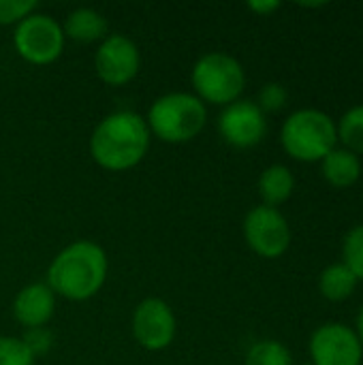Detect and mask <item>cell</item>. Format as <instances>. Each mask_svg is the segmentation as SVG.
Instances as JSON below:
<instances>
[{
    "mask_svg": "<svg viewBox=\"0 0 363 365\" xmlns=\"http://www.w3.org/2000/svg\"><path fill=\"white\" fill-rule=\"evenodd\" d=\"M150 148L148 122L133 111L107 115L92 133L90 152L107 171H126L141 163Z\"/></svg>",
    "mask_w": 363,
    "mask_h": 365,
    "instance_id": "obj_1",
    "label": "cell"
},
{
    "mask_svg": "<svg viewBox=\"0 0 363 365\" xmlns=\"http://www.w3.org/2000/svg\"><path fill=\"white\" fill-rule=\"evenodd\" d=\"M107 278V255L98 244L75 242L49 265V289L66 299L83 302L101 291Z\"/></svg>",
    "mask_w": 363,
    "mask_h": 365,
    "instance_id": "obj_2",
    "label": "cell"
},
{
    "mask_svg": "<svg viewBox=\"0 0 363 365\" xmlns=\"http://www.w3.org/2000/svg\"><path fill=\"white\" fill-rule=\"evenodd\" d=\"M280 141L289 156L304 163H317L336 148L338 128L332 115L321 109L306 107L293 111L285 120Z\"/></svg>",
    "mask_w": 363,
    "mask_h": 365,
    "instance_id": "obj_3",
    "label": "cell"
},
{
    "mask_svg": "<svg viewBox=\"0 0 363 365\" xmlns=\"http://www.w3.org/2000/svg\"><path fill=\"white\" fill-rule=\"evenodd\" d=\"M208 120L203 101L186 92H171L154 101L148 113V128L167 143L195 139Z\"/></svg>",
    "mask_w": 363,
    "mask_h": 365,
    "instance_id": "obj_4",
    "label": "cell"
},
{
    "mask_svg": "<svg viewBox=\"0 0 363 365\" xmlns=\"http://www.w3.org/2000/svg\"><path fill=\"white\" fill-rule=\"evenodd\" d=\"M193 86L199 94V101L231 105L240 98L246 86V75L233 56L214 51L197 60L193 68Z\"/></svg>",
    "mask_w": 363,
    "mask_h": 365,
    "instance_id": "obj_5",
    "label": "cell"
},
{
    "mask_svg": "<svg viewBox=\"0 0 363 365\" xmlns=\"http://www.w3.org/2000/svg\"><path fill=\"white\" fill-rule=\"evenodd\" d=\"M13 43L17 53L30 64H49L64 49V32L49 15L32 13L17 24Z\"/></svg>",
    "mask_w": 363,
    "mask_h": 365,
    "instance_id": "obj_6",
    "label": "cell"
},
{
    "mask_svg": "<svg viewBox=\"0 0 363 365\" xmlns=\"http://www.w3.org/2000/svg\"><path fill=\"white\" fill-rule=\"evenodd\" d=\"M244 237L248 246L265 259L282 257L291 246V229L278 207L257 205L244 218Z\"/></svg>",
    "mask_w": 363,
    "mask_h": 365,
    "instance_id": "obj_7",
    "label": "cell"
},
{
    "mask_svg": "<svg viewBox=\"0 0 363 365\" xmlns=\"http://www.w3.org/2000/svg\"><path fill=\"white\" fill-rule=\"evenodd\" d=\"M312 365H362L363 346L353 327L325 323L310 338Z\"/></svg>",
    "mask_w": 363,
    "mask_h": 365,
    "instance_id": "obj_8",
    "label": "cell"
},
{
    "mask_svg": "<svg viewBox=\"0 0 363 365\" xmlns=\"http://www.w3.org/2000/svg\"><path fill=\"white\" fill-rule=\"evenodd\" d=\"M223 139L233 148H252L263 141L267 133L265 113L252 101H235L225 107L218 118Z\"/></svg>",
    "mask_w": 363,
    "mask_h": 365,
    "instance_id": "obj_9",
    "label": "cell"
},
{
    "mask_svg": "<svg viewBox=\"0 0 363 365\" xmlns=\"http://www.w3.org/2000/svg\"><path fill=\"white\" fill-rule=\"evenodd\" d=\"M133 336L148 351H163L175 338V317L156 297L143 299L133 314Z\"/></svg>",
    "mask_w": 363,
    "mask_h": 365,
    "instance_id": "obj_10",
    "label": "cell"
},
{
    "mask_svg": "<svg viewBox=\"0 0 363 365\" xmlns=\"http://www.w3.org/2000/svg\"><path fill=\"white\" fill-rule=\"evenodd\" d=\"M96 73L98 77L109 83V86H124L131 79H135V75L139 73V49L137 45L122 36V34H113L109 38H105L96 51Z\"/></svg>",
    "mask_w": 363,
    "mask_h": 365,
    "instance_id": "obj_11",
    "label": "cell"
},
{
    "mask_svg": "<svg viewBox=\"0 0 363 365\" xmlns=\"http://www.w3.org/2000/svg\"><path fill=\"white\" fill-rule=\"evenodd\" d=\"M53 308H56L53 291L47 284L36 282L19 291L13 304V314L24 327L36 329V327H43L51 319Z\"/></svg>",
    "mask_w": 363,
    "mask_h": 365,
    "instance_id": "obj_12",
    "label": "cell"
},
{
    "mask_svg": "<svg viewBox=\"0 0 363 365\" xmlns=\"http://www.w3.org/2000/svg\"><path fill=\"white\" fill-rule=\"evenodd\" d=\"M321 171L334 188H349L362 175V160L355 152L347 148H334L321 160Z\"/></svg>",
    "mask_w": 363,
    "mask_h": 365,
    "instance_id": "obj_13",
    "label": "cell"
},
{
    "mask_svg": "<svg viewBox=\"0 0 363 365\" xmlns=\"http://www.w3.org/2000/svg\"><path fill=\"white\" fill-rule=\"evenodd\" d=\"M295 188V178L289 167L285 165H272L267 167L259 178V195L263 199V205L276 207L285 203Z\"/></svg>",
    "mask_w": 363,
    "mask_h": 365,
    "instance_id": "obj_14",
    "label": "cell"
},
{
    "mask_svg": "<svg viewBox=\"0 0 363 365\" xmlns=\"http://www.w3.org/2000/svg\"><path fill=\"white\" fill-rule=\"evenodd\" d=\"M105 30H107L105 17L98 11L88 9V6H81V9H75L73 13H68L64 28H62V32L66 36H71L73 41H79V43L96 41L105 34Z\"/></svg>",
    "mask_w": 363,
    "mask_h": 365,
    "instance_id": "obj_15",
    "label": "cell"
},
{
    "mask_svg": "<svg viewBox=\"0 0 363 365\" xmlns=\"http://www.w3.org/2000/svg\"><path fill=\"white\" fill-rule=\"evenodd\" d=\"M357 282L359 280L344 263H332L319 276V291L329 302H344L353 295Z\"/></svg>",
    "mask_w": 363,
    "mask_h": 365,
    "instance_id": "obj_16",
    "label": "cell"
},
{
    "mask_svg": "<svg viewBox=\"0 0 363 365\" xmlns=\"http://www.w3.org/2000/svg\"><path fill=\"white\" fill-rule=\"evenodd\" d=\"M338 139L347 145V150L363 154V103L351 107L338 122Z\"/></svg>",
    "mask_w": 363,
    "mask_h": 365,
    "instance_id": "obj_17",
    "label": "cell"
},
{
    "mask_svg": "<svg viewBox=\"0 0 363 365\" xmlns=\"http://www.w3.org/2000/svg\"><path fill=\"white\" fill-rule=\"evenodd\" d=\"M246 365H293L291 351L278 340H263L250 346Z\"/></svg>",
    "mask_w": 363,
    "mask_h": 365,
    "instance_id": "obj_18",
    "label": "cell"
},
{
    "mask_svg": "<svg viewBox=\"0 0 363 365\" xmlns=\"http://www.w3.org/2000/svg\"><path fill=\"white\" fill-rule=\"evenodd\" d=\"M342 257H344L342 263L353 272V276H355L357 280H363V225L353 227V229L344 235Z\"/></svg>",
    "mask_w": 363,
    "mask_h": 365,
    "instance_id": "obj_19",
    "label": "cell"
},
{
    "mask_svg": "<svg viewBox=\"0 0 363 365\" xmlns=\"http://www.w3.org/2000/svg\"><path fill=\"white\" fill-rule=\"evenodd\" d=\"M34 355L28 351L24 340L0 336V365H32Z\"/></svg>",
    "mask_w": 363,
    "mask_h": 365,
    "instance_id": "obj_20",
    "label": "cell"
},
{
    "mask_svg": "<svg viewBox=\"0 0 363 365\" xmlns=\"http://www.w3.org/2000/svg\"><path fill=\"white\" fill-rule=\"evenodd\" d=\"M287 98H289V92L282 83H265L259 92V109L263 113L267 111H280L285 105H287Z\"/></svg>",
    "mask_w": 363,
    "mask_h": 365,
    "instance_id": "obj_21",
    "label": "cell"
},
{
    "mask_svg": "<svg viewBox=\"0 0 363 365\" xmlns=\"http://www.w3.org/2000/svg\"><path fill=\"white\" fill-rule=\"evenodd\" d=\"M36 9L34 0H0V24H19Z\"/></svg>",
    "mask_w": 363,
    "mask_h": 365,
    "instance_id": "obj_22",
    "label": "cell"
},
{
    "mask_svg": "<svg viewBox=\"0 0 363 365\" xmlns=\"http://www.w3.org/2000/svg\"><path fill=\"white\" fill-rule=\"evenodd\" d=\"M24 344L28 346V351L36 357V355H45L51 346V336L49 331H45L43 327L36 329H28V334L24 336Z\"/></svg>",
    "mask_w": 363,
    "mask_h": 365,
    "instance_id": "obj_23",
    "label": "cell"
},
{
    "mask_svg": "<svg viewBox=\"0 0 363 365\" xmlns=\"http://www.w3.org/2000/svg\"><path fill=\"white\" fill-rule=\"evenodd\" d=\"M248 6L255 11V13H272L280 6V2L276 0H267V2H248Z\"/></svg>",
    "mask_w": 363,
    "mask_h": 365,
    "instance_id": "obj_24",
    "label": "cell"
},
{
    "mask_svg": "<svg viewBox=\"0 0 363 365\" xmlns=\"http://www.w3.org/2000/svg\"><path fill=\"white\" fill-rule=\"evenodd\" d=\"M355 334H357V338H359V342H362L363 346V306L362 310H359V314H357V329H355Z\"/></svg>",
    "mask_w": 363,
    "mask_h": 365,
    "instance_id": "obj_25",
    "label": "cell"
},
{
    "mask_svg": "<svg viewBox=\"0 0 363 365\" xmlns=\"http://www.w3.org/2000/svg\"><path fill=\"white\" fill-rule=\"evenodd\" d=\"M304 365H312V364H304Z\"/></svg>",
    "mask_w": 363,
    "mask_h": 365,
    "instance_id": "obj_26",
    "label": "cell"
}]
</instances>
